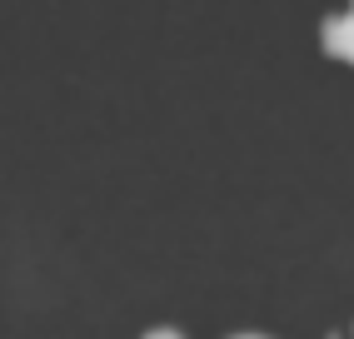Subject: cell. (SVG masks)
Masks as SVG:
<instances>
[{
  "label": "cell",
  "mask_w": 354,
  "mask_h": 339,
  "mask_svg": "<svg viewBox=\"0 0 354 339\" xmlns=\"http://www.w3.org/2000/svg\"><path fill=\"white\" fill-rule=\"evenodd\" d=\"M319 45H324L329 55H339V60L354 65V6L344 15H329L324 20V26H319Z\"/></svg>",
  "instance_id": "obj_1"
},
{
  "label": "cell",
  "mask_w": 354,
  "mask_h": 339,
  "mask_svg": "<svg viewBox=\"0 0 354 339\" xmlns=\"http://www.w3.org/2000/svg\"><path fill=\"white\" fill-rule=\"evenodd\" d=\"M349 6H354V0H349Z\"/></svg>",
  "instance_id": "obj_2"
}]
</instances>
